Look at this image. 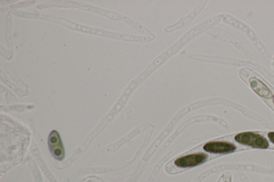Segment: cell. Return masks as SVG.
Instances as JSON below:
<instances>
[{
  "label": "cell",
  "instance_id": "8",
  "mask_svg": "<svg viewBox=\"0 0 274 182\" xmlns=\"http://www.w3.org/2000/svg\"><path fill=\"white\" fill-rule=\"evenodd\" d=\"M268 136L271 141L274 143V132H269Z\"/></svg>",
  "mask_w": 274,
  "mask_h": 182
},
{
  "label": "cell",
  "instance_id": "4",
  "mask_svg": "<svg viewBox=\"0 0 274 182\" xmlns=\"http://www.w3.org/2000/svg\"><path fill=\"white\" fill-rule=\"evenodd\" d=\"M207 3V2H204L199 4L192 13H190L188 16L181 18L175 24L166 28L165 31L167 33H171L185 26L186 24L195 19L201 14Z\"/></svg>",
  "mask_w": 274,
  "mask_h": 182
},
{
  "label": "cell",
  "instance_id": "10",
  "mask_svg": "<svg viewBox=\"0 0 274 182\" xmlns=\"http://www.w3.org/2000/svg\"><path fill=\"white\" fill-rule=\"evenodd\" d=\"M273 102H274V97H273Z\"/></svg>",
  "mask_w": 274,
  "mask_h": 182
},
{
  "label": "cell",
  "instance_id": "5",
  "mask_svg": "<svg viewBox=\"0 0 274 182\" xmlns=\"http://www.w3.org/2000/svg\"><path fill=\"white\" fill-rule=\"evenodd\" d=\"M101 36L115 39L130 41V42L140 43H150L154 40L153 39L148 37L130 35L123 34V33H120L107 32L104 31H103Z\"/></svg>",
  "mask_w": 274,
  "mask_h": 182
},
{
  "label": "cell",
  "instance_id": "3",
  "mask_svg": "<svg viewBox=\"0 0 274 182\" xmlns=\"http://www.w3.org/2000/svg\"><path fill=\"white\" fill-rule=\"evenodd\" d=\"M48 144L51 153L58 160H62L64 156V150L61 137L58 132L53 130L50 134Z\"/></svg>",
  "mask_w": 274,
  "mask_h": 182
},
{
  "label": "cell",
  "instance_id": "6",
  "mask_svg": "<svg viewBox=\"0 0 274 182\" xmlns=\"http://www.w3.org/2000/svg\"><path fill=\"white\" fill-rule=\"evenodd\" d=\"M204 150L213 153H227L235 151L236 147L230 143L214 142L207 143L204 146Z\"/></svg>",
  "mask_w": 274,
  "mask_h": 182
},
{
  "label": "cell",
  "instance_id": "1",
  "mask_svg": "<svg viewBox=\"0 0 274 182\" xmlns=\"http://www.w3.org/2000/svg\"><path fill=\"white\" fill-rule=\"evenodd\" d=\"M235 140L239 143L254 148L264 149L269 146L266 139L252 132H245L239 134L236 136Z\"/></svg>",
  "mask_w": 274,
  "mask_h": 182
},
{
  "label": "cell",
  "instance_id": "2",
  "mask_svg": "<svg viewBox=\"0 0 274 182\" xmlns=\"http://www.w3.org/2000/svg\"><path fill=\"white\" fill-rule=\"evenodd\" d=\"M207 156L202 153H195L180 157L174 163L180 168H189L197 166L205 162Z\"/></svg>",
  "mask_w": 274,
  "mask_h": 182
},
{
  "label": "cell",
  "instance_id": "7",
  "mask_svg": "<svg viewBox=\"0 0 274 182\" xmlns=\"http://www.w3.org/2000/svg\"><path fill=\"white\" fill-rule=\"evenodd\" d=\"M250 85L255 92L260 96L267 99L271 98L272 94L270 91L261 81L253 79L251 81Z\"/></svg>",
  "mask_w": 274,
  "mask_h": 182
},
{
  "label": "cell",
  "instance_id": "9",
  "mask_svg": "<svg viewBox=\"0 0 274 182\" xmlns=\"http://www.w3.org/2000/svg\"><path fill=\"white\" fill-rule=\"evenodd\" d=\"M87 182H96V181L94 180H88Z\"/></svg>",
  "mask_w": 274,
  "mask_h": 182
}]
</instances>
